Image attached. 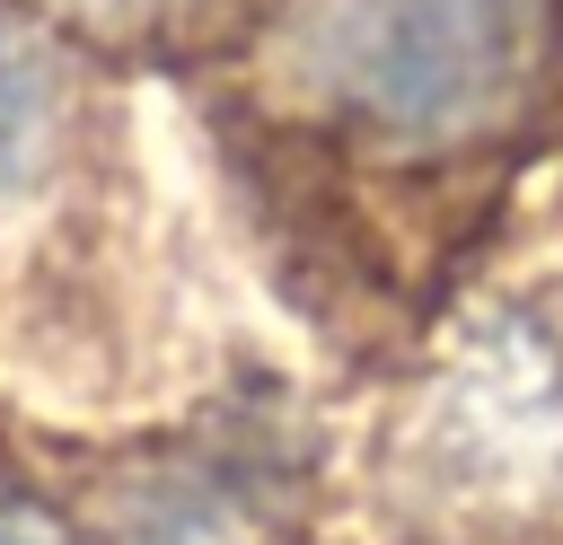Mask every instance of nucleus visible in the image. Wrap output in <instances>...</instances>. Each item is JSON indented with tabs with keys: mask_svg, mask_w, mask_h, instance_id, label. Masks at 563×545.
I'll return each instance as SVG.
<instances>
[{
	"mask_svg": "<svg viewBox=\"0 0 563 545\" xmlns=\"http://www.w3.org/2000/svg\"><path fill=\"white\" fill-rule=\"evenodd\" d=\"M264 229L352 308H413L563 149V0H194Z\"/></svg>",
	"mask_w": 563,
	"mask_h": 545,
	"instance_id": "nucleus-1",
	"label": "nucleus"
},
{
	"mask_svg": "<svg viewBox=\"0 0 563 545\" xmlns=\"http://www.w3.org/2000/svg\"><path fill=\"white\" fill-rule=\"evenodd\" d=\"M0 545H70V536H62L44 510H26L18 492H0Z\"/></svg>",
	"mask_w": 563,
	"mask_h": 545,
	"instance_id": "nucleus-3",
	"label": "nucleus"
},
{
	"mask_svg": "<svg viewBox=\"0 0 563 545\" xmlns=\"http://www.w3.org/2000/svg\"><path fill=\"white\" fill-rule=\"evenodd\" d=\"M79 9H158V0H79Z\"/></svg>",
	"mask_w": 563,
	"mask_h": 545,
	"instance_id": "nucleus-4",
	"label": "nucleus"
},
{
	"mask_svg": "<svg viewBox=\"0 0 563 545\" xmlns=\"http://www.w3.org/2000/svg\"><path fill=\"white\" fill-rule=\"evenodd\" d=\"M44 132H53V53L0 0V193L44 158Z\"/></svg>",
	"mask_w": 563,
	"mask_h": 545,
	"instance_id": "nucleus-2",
	"label": "nucleus"
}]
</instances>
